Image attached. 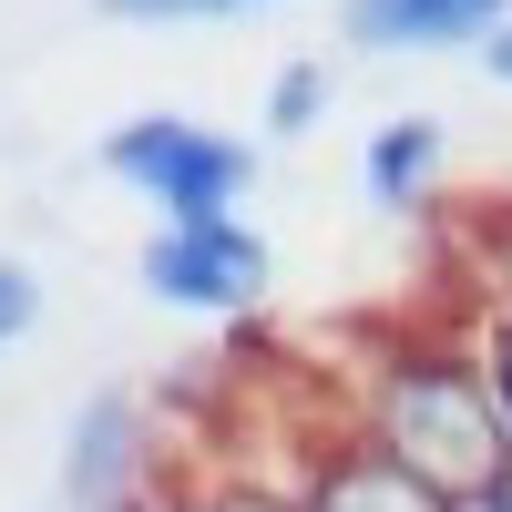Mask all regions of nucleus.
I'll return each instance as SVG.
<instances>
[{"instance_id":"nucleus-10","label":"nucleus","mask_w":512,"mask_h":512,"mask_svg":"<svg viewBox=\"0 0 512 512\" xmlns=\"http://www.w3.org/2000/svg\"><path fill=\"white\" fill-rule=\"evenodd\" d=\"M472 256H482V287H492V308H512V195L472 216Z\"/></svg>"},{"instance_id":"nucleus-7","label":"nucleus","mask_w":512,"mask_h":512,"mask_svg":"<svg viewBox=\"0 0 512 512\" xmlns=\"http://www.w3.org/2000/svg\"><path fill=\"white\" fill-rule=\"evenodd\" d=\"M441 164H451V134L441 113H390L359 154V195L379 205V216H420V205L441 195Z\"/></svg>"},{"instance_id":"nucleus-11","label":"nucleus","mask_w":512,"mask_h":512,"mask_svg":"<svg viewBox=\"0 0 512 512\" xmlns=\"http://www.w3.org/2000/svg\"><path fill=\"white\" fill-rule=\"evenodd\" d=\"M31 328H41V277L21 256H0V349H21Z\"/></svg>"},{"instance_id":"nucleus-15","label":"nucleus","mask_w":512,"mask_h":512,"mask_svg":"<svg viewBox=\"0 0 512 512\" xmlns=\"http://www.w3.org/2000/svg\"><path fill=\"white\" fill-rule=\"evenodd\" d=\"M461 512H512V482H492V492H472Z\"/></svg>"},{"instance_id":"nucleus-5","label":"nucleus","mask_w":512,"mask_h":512,"mask_svg":"<svg viewBox=\"0 0 512 512\" xmlns=\"http://www.w3.org/2000/svg\"><path fill=\"white\" fill-rule=\"evenodd\" d=\"M297 492H308V512H461L451 492L420 482L400 451H379L359 420H349V431H328V441L308 451V482H297Z\"/></svg>"},{"instance_id":"nucleus-3","label":"nucleus","mask_w":512,"mask_h":512,"mask_svg":"<svg viewBox=\"0 0 512 512\" xmlns=\"http://www.w3.org/2000/svg\"><path fill=\"white\" fill-rule=\"evenodd\" d=\"M134 277L154 308H185V318H256L277 287V246L256 236L246 216H216V226H154Z\"/></svg>"},{"instance_id":"nucleus-13","label":"nucleus","mask_w":512,"mask_h":512,"mask_svg":"<svg viewBox=\"0 0 512 512\" xmlns=\"http://www.w3.org/2000/svg\"><path fill=\"white\" fill-rule=\"evenodd\" d=\"M195 512H308V492H287V482H216Z\"/></svg>"},{"instance_id":"nucleus-12","label":"nucleus","mask_w":512,"mask_h":512,"mask_svg":"<svg viewBox=\"0 0 512 512\" xmlns=\"http://www.w3.org/2000/svg\"><path fill=\"white\" fill-rule=\"evenodd\" d=\"M103 21H226V11H267V0H93Z\"/></svg>"},{"instance_id":"nucleus-14","label":"nucleus","mask_w":512,"mask_h":512,"mask_svg":"<svg viewBox=\"0 0 512 512\" xmlns=\"http://www.w3.org/2000/svg\"><path fill=\"white\" fill-rule=\"evenodd\" d=\"M472 62H482V72H492V82H502V93H512V21H502V31H492V41H472Z\"/></svg>"},{"instance_id":"nucleus-9","label":"nucleus","mask_w":512,"mask_h":512,"mask_svg":"<svg viewBox=\"0 0 512 512\" xmlns=\"http://www.w3.org/2000/svg\"><path fill=\"white\" fill-rule=\"evenodd\" d=\"M461 338H472V359H482L492 400H502V420H512V308H472V318H461Z\"/></svg>"},{"instance_id":"nucleus-8","label":"nucleus","mask_w":512,"mask_h":512,"mask_svg":"<svg viewBox=\"0 0 512 512\" xmlns=\"http://www.w3.org/2000/svg\"><path fill=\"white\" fill-rule=\"evenodd\" d=\"M328 93H338L328 52H297V62H277V82H267V134H277V144L318 134V123H328Z\"/></svg>"},{"instance_id":"nucleus-1","label":"nucleus","mask_w":512,"mask_h":512,"mask_svg":"<svg viewBox=\"0 0 512 512\" xmlns=\"http://www.w3.org/2000/svg\"><path fill=\"white\" fill-rule=\"evenodd\" d=\"M359 431L379 451H400L431 492L472 502L492 482H512V420L492 400V379L472 359V338H390L359 369Z\"/></svg>"},{"instance_id":"nucleus-6","label":"nucleus","mask_w":512,"mask_h":512,"mask_svg":"<svg viewBox=\"0 0 512 512\" xmlns=\"http://www.w3.org/2000/svg\"><path fill=\"white\" fill-rule=\"evenodd\" d=\"M502 21H512V0H338V41L369 62L461 52V41H492Z\"/></svg>"},{"instance_id":"nucleus-4","label":"nucleus","mask_w":512,"mask_h":512,"mask_svg":"<svg viewBox=\"0 0 512 512\" xmlns=\"http://www.w3.org/2000/svg\"><path fill=\"white\" fill-rule=\"evenodd\" d=\"M164 451H154V410L134 390H93L62 431V502L72 512H154Z\"/></svg>"},{"instance_id":"nucleus-2","label":"nucleus","mask_w":512,"mask_h":512,"mask_svg":"<svg viewBox=\"0 0 512 512\" xmlns=\"http://www.w3.org/2000/svg\"><path fill=\"white\" fill-rule=\"evenodd\" d=\"M103 175L154 205V226H216L256 195V144L195 113H134L103 134Z\"/></svg>"}]
</instances>
